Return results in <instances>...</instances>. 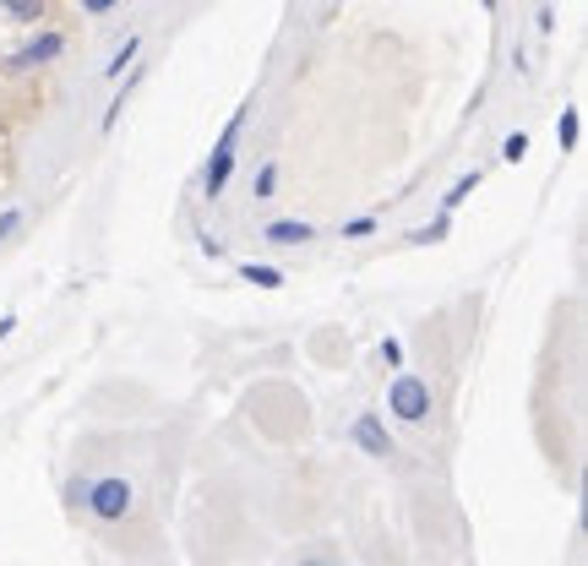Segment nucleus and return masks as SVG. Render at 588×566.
<instances>
[{
  "instance_id": "f257e3e1",
  "label": "nucleus",
  "mask_w": 588,
  "mask_h": 566,
  "mask_svg": "<svg viewBox=\"0 0 588 566\" xmlns=\"http://www.w3.org/2000/svg\"><path fill=\"white\" fill-rule=\"evenodd\" d=\"M246 115H251V104H240V110L229 115L224 137L213 142V158H207V169H202V196H207V202H218L224 185H229V174H235V147H240V132H246Z\"/></svg>"
},
{
  "instance_id": "f03ea898",
  "label": "nucleus",
  "mask_w": 588,
  "mask_h": 566,
  "mask_svg": "<svg viewBox=\"0 0 588 566\" xmlns=\"http://www.w3.org/2000/svg\"><path fill=\"white\" fill-rule=\"evenodd\" d=\"M132 501H137V490H132V479H121V474L93 479V485L82 490V507H88L93 518H104V523H121V518L132 512Z\"/></svg>"
},
{
  "instance_id": "7ed1b4c3",
  "label": "nucleus",
  "mask_w": 588,
  "mask_h": 566,
  "mask_svg": "<svg viewBox=\"0 0 588 566\" xmlns=\"http://www.w3.org/2000/svg\"><path fill=\"white\" fill-rule=\"evenodd\" d=\"M387 409H393L404 424H420L426 415H431V382L415 376V371L393 376V387H387Z\"/></svg>"
},
{
  "instance_id": "20e7f679",
  "label": "nucleus",
  "mask_w": 588,
  "mask_h": 566,
  "mask_svg": "<svg viewBox=\"0 0 588 566\" xmlns=\"http://www.w3.org/2000/svg\"><path fill=\"white\" fill-rule=\"evenodd\" d=\"M60 55H66V33H55V27H49V33H33L22 49H11V55H5V71H11V77H22V71L55 66Z\"/></svg>"
},
{
  "instance_id": "39448f33",
  "label": "nucleus",
  "mask_w": 588,
  "mask_h": 566,
  "mask_svg": "<svg viewBox=\"0 0 588 566\" xmlns=\"http://www.w3.org/2000/svg\"><path fill=\"white\" fill-rule=\"evenodd\" d=\"M349 435H354V446H365L371 457H393V435L382 430V420H376V415H360Z\"/></svg>"
},
{
  "instance_id": "423d86ee",
  "label": "nucleus",
  "mask_w": 588,
  "mask_h": 566,
  "mask_svg": "<svg viewBox=\"0 0 588 566\" xmlns=\"http://www.w3.org/2000/svg\"><path fill=\"white\" fill-rule=\"evenodd\" d=\"M262 240H268V246H305V240H316V229H310L305 218H273V224L262 229Z\"/></svg>"
},
{
  "instance_id": "0eeeda50",
  "label": "nucleus",
  "mask_w": 588,
  "mask_h": 566,
  "mask_svg": "<svg viewBox=\"0 0 588 566\" xmlns=\"http://www.w3.org/2000/svg\"><path fill=\"white\" fill-rule=\"evenodd\" d=\"M137 82H143V66H137V71H132V77H126V82H121V93H115V99H110V110H104V121H99V126H104V132H115V126H121V110H126V99H132V93H137Z\"/></svg>"
},
{
  "instance_id": "6e6552de",
  "label": "nucleus",
  "mask_w": 588,
  "mask_h": 566,
  "mask_svg": "<svg viewBox=\"0 0 588 566\" xmlns=\"http://www.w3.org/2000/svg\"><path fill=\"white\" fill-rule=\"evenodd\" d=\"M0 11L11 16V22H44V0H0Z\"/></svg>"
},
{
  "instance_id": "1a4fd4ad",
  "label": "nucleus",
  "mask_w": 588,
  "mask_h": 566,
  "mask_svg": "<svg viewBox=\"0 0 588 566\" xmlns=\"http://www.w3.org/2000/svg\"><path fill=\"white\" fill-rule=\"evenodd\" d=\"M235 273H240V283H257V288H279V283H284L279 268H257V262H240Z\"/></svg>"
},
{
  "instance_id": "9d476101",
  "label": "nucleus",
  "mask_w": 588,
  "mask_h": 566,
  "mask_svg": "<svg viewBox=\"0 0 588 566\" xmlns=\"http://www.w3.org/2000/svg\"><path fill=\"white\" fill-rule=\"evenodd\" d=\"M584 137V121H578V110H562V121H556V142H562V152H573Z\"/></svg>"
},
{
  "instance_id": "9b49d317",
  "label": "nucleus",
  "mask_w": 588,
  "mask_h": 566,
  "mask_svg": "<svg viewBox=\"0 0 588 566\" xmlns=\"http://www.w3.org/2000/svg\"><path fill=\"white\" fill-rule=\"evenodd\" d=\"M137 49H143V38H126V44H121V49L110 55V66H104V77H121V71H126V66L137 60Z\"/></svg>"
},
{
  "instance_id": "f8f14e48",
  "label": "nucleus",
  "mask_w": 588,
  "mask_h": 566,
  "mask_svg": "<svg viewBox=\"0 0 588 566\" xmlns=\"http://www.w3.org/2000/svg\"><path fill=\"white\" fill-rule=\"evenodd\" d=\"M474 185H479V169H474V174H463V180H457V185H452V191H446V196H441V207H446V213H452V207H463V202H468V191H474Z\"/></svg>"
},
{
  "instance_id": "ddd939ff",
  "label": "nucleus",
  "mask_w": 588,
  "mask_h": 566,
  "mask_svg": "<svg viewBox=\"0 0 588 566\" xmlns=\"http://www.w3.org/2000/svg\"><path fill=\"white\" fill-rule=\"evenodd\" d=\"M501 158H507V163H523V158H529V137H523V132H512V137L501 142Z\"/></svg>"
},
{
  "instance_id": "4468645a",
  "label": "nucleus",
  "mask_w": 588,
  "mask_h": 566,
  "mask_svg": "<svg viewBox=\"0 0 588 566\" xmlns=\"http://www.w3.org/2000/svg\"><path fill=\"white\" fill-rule=\"evenodd\" d=\"M279 191V163H262V174H257V202H268Z\"/></svg>"
},
{
  "instance_id": "2eb2a0df",
  "label": "nucleus",
  "mask_w": 588,
  "mask_h": 566,
  "mask_svg": "<svg viewBox=\"0 0 588 566\" xmlns=\"http://www.w3.org/2000/svg\"><path fill=\"white\" fill-rule=\"evenodd\" d=\"M441 235H446V213H441L437 224H426V229H415V235H409V240H415V246H437Z\"/></svg>"
},
{
  "instance_id": "dca6fc26",
  "label": "nucleus",
  "mask_w": 588,
  "mask_h": 566,
  "mask_svg": "<svg viewBox=\"0 0 588 566\" xmlns=\"http://www.w3.org/2000/svg\"><path fill=\"white\" fill-rule=\"evenodd\" d=\"M371 229H376V218H349V224H343L349 240H360V235H371Z\"/></svg>"
},
{
  "instance_id": "f3484780",
  "label": "nucleus",
  "mask_w": 588,
  "mask_h": 566,
  "mask_svg": "<svg viewBox=\"0 0 588 566\" xmlns=\"http://www.w3.org/2000/svg\"><path fill=\"white\" fill-rule=\"evenodd\" d=\"M382 360H387V365H404V343H398V338H382Z\"/></svg>"
},
{
  "instance_id": "a211bd4d",
  "label": "nucleus",
  "mask_w": 588,
  "mask_h": 566,
  "mask_svg": "<svg viewBox=\"0 0 588 566\" xmlns=\"http://www.w3.org/2000/svg\"><path fill=\"white\" fill-rule=\"evenodd\" d=\"M115 5H126V0H82V11H88V16H110Z\"/></svg>"
},
{
  "instance_id": "6ab92c4d",
  "label": "nucleus",
  "mask_w": 588,
  "mask_h": 566,
  "mask_svg": "<svg viewBox=\"0 0 588 566\" xmlns=\"http://www.w3.org/2000/svg\"><path fill=\"white\" fill-rule=\"evenodd\" d=\"M16 224H22V213H16V207H5V213H0V240H5Z\"/></svg>"
},
{
  "instance_id": "aec40b11",
  "label": "nucleus",
  "mask_w": 588,
  "mask_h": 566,
  "mask_svg": "<svg viewBox=\"0 0 588 566\" xmlns=\"http://www.w3.org/2000/svg\"><path fill=\"white\" fill-rule=\"evenodd\" d=\"M11 332H16V316H0V343H5Z\"/></svg>"
},
{
  "instance_id": "412c9836",
  "label": "nucleus",
  "mask_w": 588,
  "mask_h": 566,
  "mask_svg": "<svg viewBox=\"0 0 588 566\" xmlns=\"http://www.w3.org/2000/svg\"><path fill=\"white\" fill-rule=\"evenodd\" d=\"M299 566H327V562H299Z\"/></svg>"
}]
</instances>
